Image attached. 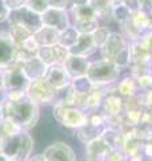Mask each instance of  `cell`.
Masks as SVG:
<instances>
[{"instance_id":"cell-1","label":"cell","mask_w":152,"mask_h":161,"mask_svg":"<svg viewBox=\"0 0 152 161\" xmlns=\"http://www.w3.org/2000/svg\"><path fill=\"white\" fill-rule=\"evenodd\" d=\"M8 99L3 105L4 118L11 119L20 129L28 130L38 124L39 106L25 93H7Z\"/></svg>"},{"instance_id":"cell-2","label":"cell","mask_w":152,"mask_h":161,"mask_svg":"<svg viewBox=\"0 0 152 161\" xmlns=\"http://www.w3.org/2000/svg\"><path fill=\"white\" fill-rule=\"evenodd\" d=\"M99 58L116 63L123 70H128L129 60V42L119 30H112L105 43L99 48Z\"/></svg>"},{"instance_id":"cell-3","label":"cell","mask_w":152,"mask_h":161,"mask_svg":"<svg viewBox=\"0 0 152 161\" xmlns=\"http://www.w3.org/2000/svg\"><path fill=\"white\" fill-rule=\"evenodd\" d=\"M33 149V138L27 130L0 140V152L8 160L28 161Z\"/></svg>"},{"instance_id":"cell-4","label":"cell","mask_w":152,"mask_h":161,"mask_svg":"<svg viewBox=\"0 0 152 161\" xmlns=\"http://www.w3.org/2000/svg\"><path fill=\"white\" fill-rule=\"evenodd\" d=\"M125 70L119 67L116 63L109 62L105 59H91L87 78L92 82V85L99 86H114L121 78Z\"/></svg>"},{"instance_id":"cell-5","label":"cell","mask_w":152,"mask_h":161,"mask_svg":"<svg viewBox=\"0 0 152 161\" xmlns=\"http://www.w3.org/2000/svg\"><path fill=\"white\" fill-rule=\"evenodd\" d=\"M119 31L127 38L128 42L140 40L147 32L152 31V15L144 11H136L131 14L129 19L121 26H119Z\"/></svg>"},{"instance_id":"cell-6","label":"cell","mask_w":152,"mask_h":161,"mask_svg":"<svg viewBox=\"0 0 152 161\" xmlns=\"http://www.w3.org/2000/svg\"><path fill=\"white\" fill-rule=\"evenodd\" d=\"M53 118L65 128L78 130L87 124L88 113L67 102H58L53 105Z\"/></svg>"},{"instance_id":"cell-7","label":"cell","mask_w":152,"mask_h":161,"mask_svg":"<svg viewBox=\"0 0 152 161\" xmlns=\"http://www.w3.org/2000/svg\"><path fill=\"white\" fill-rule=\"evenodd\" d=\"M71 26H73L79 34H92L100 26L98 14L89 4L78 6L68 9Z\"/></svg>"},{"instance_id":"cell-8","label":"cell","mask_w":152,"mask_h":161,"mask_svg":"<svg viewBox=\"0 0 152 161\" xmlns=\"http://www.w3.org/2000/svg\"><path fill=\"white\" fill-rule=\"evenodd\" d=\"M29 80L24 74L22 63L13 62L4 69V90L7 93H25Z\"/></svg>"},{"instance_id":"cell-9","label":"cell","mask_w":152,"mask_h":161,"mask_svg":"<svg viewBox=\"0 0 152 161\" xmlns=\"http://www.w3.org/2000/svg\"><path fill=\"white\" fill-rule=\"evenodd\" d=\"M25 94H27V97L31 101H33L38 106H42V105H53L55 103L56 90L51 86L44 78H39V79H35V80L29 82L27 90H25Z\"/></svg>"},{"instance_id":"cell-10","label":"cell","mask_w":152,"mask_h":161,"mask_svg":"<svg viewBox=\"0 0 152 161\" xmlns=\"http://www.w3.org/2000/svg\"><path fill=\"white\" fill-rule=\"evenodd\" d=\"M8 23L22 26L25 30H28L31 34H35L38 30H40L43 27L42 15L33 12L32 9H29L27 6L11 11L9 18H8Z\"/></svg>"},{"instance_id":"cell-11","label":"cell","mask_w":152,"mask_h":161,"mask_svg":"<svg viewBox=\"0 0 152 161\" xmlns=\"http://www.w3.org/2000/svg\"><path fill=\"white\" fill-rule=\"evenodd\" d=\"M43 26L56 30L58 32H63L65 28L71 26V19L68 9H56V8H48L42 15Z\"/></svg>"},{"instance_id":"cell-12","label":"cell","mask_w":152,"mask_h":161,"mask_svg":"<svg viewBox=\"0 0 152 161\" xmlns=\"http://www.w3.org/2000/svg\"><path fill=\"white\" fill-rule=\"evenodd\" d=\"M43 156L47 161H78L73 149L64 141H55L48 145Z\"/></svg>"},{"instance_id":"cell-13","label":"cell","mask_w":152,"mask_h":161,"mask_svg":"<svg viewBox=\"0 0 152 161\" xmlns=\"http://www.w3.org/2000/svg\"><path fill=\"white\" fill-rule=\"evenodd\" d=\"M43 78L47 80L55 90H62V89L68 87L71 82H72V78L69 77V74L67 73V70H65L63 64H52V66H48Z\"/></svg>"},{"instance_id":"cell-14","label":"cell","mask_w":152,"mask_h":161,"mask_svg":"<svg viewBox=\"0 0 152 161\" xmlns=\"http://www.w3.org/2000/svg\"><path fill=\"white\" fill-rule=\"evenodd\" d=\"M124 110H125V99L119 97L114 90L104 97L103 105L100 108V112L104 114L105 118L119 117V115L123 114Z\"/></svg>"},{"instance_id":"cell-15","label":"cell","mask_w":152,"mask_h":161,"mask_svg":"<svg viewBox=\"0 0 152 161\" xmlns=\"http://www.w3.org/2000/svg\"><path fill=\"white\" fill-rule=\"evenodd\" d=\"M16 46L7 31H0V69L4 70L15 62Z\"/></svg>"},{"instance_id":"cell-16","label":"cell","mask_w":152,"mask_h":161,"mask_svg":"<svg viewBox=\"0 0 152 161\" xmlns=\"http://www.w3.org/2000/svg\"><path fill=\"white\" fill-rule=\"evenodd\" d=\"M98 53H99V48L96 47V44L94 42L92 34H80L78 43L69 50L71 55H78V57H83L88 59H91Z\"/></svg>"},{"instance_id":"cell-17","label":"cell","mask_w":152,"mask_h":161,"mask_svg":"<svg viewBox=\"0 0 152 161\" xmlns=\"http://www.w3.org/2000/svg\"><path fill=\"white\" fill-rule=\"evenodd\" d=\"M114 92L123 99H129L135 97L136 94H139L140 90L138 87V83H136L135 78L131 77L128 73H124L121 75V78L115 83Z\"/></svg>"},{"instance_id":"cell-18","label":"cell","mask_w":152,"mask_h":161,"mask_svg":"<svg viewBox=\"0 0 152 161\" xmlns=\"http://www.w3.org/2000/svg\"><path fill=\"white\" fill-rule=\"evenodd\" d=\"M89 63H91V59L88 58L78 57V55H69L63 66L67 70L69 77L75 79V78H80V77H85L87 75Z\"/></svg>"},{"instance_id":"cell-19","label":"cell","mask_w":152,"mask_h":161,"mask_svg":"<svg viewBox=\"0 0 152 161\" xmlns=\"http://www.w3.org/2000/svg\"><path fill=\"white\" fill-rule=\"evenodd\" d=\"M152 55L145 48L141 40H134L129 42V60L131 64H143L149 63ZM129 64V66H131Z\"/></svg>"},{"instance_id":"cell-20","label":"cell","mask_w":152,"mask_h":161,"mask_svg":"<svg viewBox=\"0 0 152 161\" xmlns=\"http://www.w3.org/2000/svg\"><path fill=\"white\" fill-rule=\"evenodd\" d=\"M22 67H23L24 74L27 75V78L29 80L43 78L44 74H45V70H47V66H45L36 55L32 57V58H29L28 60H25V62H23Z\"/></svg>"},{"instance_id":"cell-21","label":"cell","mask_w":152,"mask_h":161,"mask_svg":"<svg viewBox=\"0 0 152 161\" xmlns=\"http://www.w3.org/2000/svg\"><path fill=\"white\" fill-rule=\"evenodd\" d=\"M112 148L103 137L92 140L85 144V157L87 158H104L108 150Z\"/></svg>"},{"instance_id":"cell-22","label":"cell","mask_w":152,"mask_h":161,"mask_svg":"<svg viewBox=\"0 0 152 161\" xmlns=\"http://www.w3.org/2000/svg\"><path fill=\"white\" fill-rule=\"evenodd\" d=\"M35 40L38 42V44L40 47L44 46H53V44L59 43V38H60V32H58L56 30L49 28L43 26L40 30H38L36 32L33 34Z\"/></svg>"},{"instance_id":"cell-23","label":"cell","mask_w":152,"mask_h":161,"mask_svg":"<svg viewBox=\"0 0 152 161\" xmlns=\"http://www.w3.org/2000/svg\"><path fill=\"white\" fill-rule=\"evenodd\" d=\"M8 35L11 36L12 42L15 43L16 47H20L22 44L27 40L28 38H31L33 34H31L28 30H25L22 26H18V24H9V28H8Z\"/></svg>"},{"instance_id":"cell-24","label":"cell","mask_w":152,"mask_h":161,"mask_svg":"<svg viewBox=\"0 0 152 161\" xmlns=\"http://www.w3.org/2000/svg\"><path fill=\"white\" fill-rule=\"evenodd\" d=\"M80 34L73 26H69L68 28H65L63 32H60V38H59V44L65 48L71 50L79 40Z\"/></svg>"},{"instance_id":"cell-25","label":"cell","mask_w":152,"mask_h":161,"mask_svg":"<svg viewBox=\"0 0 152 161\" xmlns=\"http://www.w3.org/2000/svg\"><path fill=\"white\" fill-rule=\"evenodd\" d=\"M69 87H71V90H72L73 93L83 94V95H89L91 92H92V89H94V85L87 78V75H85V77H80V78L72 79Z\"/></svg>"},{"instance_id":"cell-26","label":"cell","mask_w":152,"mask_h":161,"mask_svg":"<svg viewBox=\"0 0 152 161\" xmlns=\"http://www.w3.org/2000/svg\"><path fill=\"white\" fill-rule=\"evenodd\" d=\"M131 16V12L127 9L121 3H116L114 8H112V19L116 26H121L123 23H125L127 20L129 19Z\"/></svg>"},{"instance_id":"cell-27","label":"cell","mask_w":152,"mask_h":161,"mask_svg":"<svg viewBox=\"0 0 152 161\" xmlns=\"http://www.w3.org/2000/svg\"><path fill=\"white\" fill-rule=\"evenodd\" d=\"M22 130H23V129H20L16 124L12 122L11 119L4 118L2 122H0V140L6 138V137H8V136L20 133Z\"/></svg>"},{"instance_id":"cell-28","label":"cell","mask_w":152,"mask_h":161,"mask_svg":"<svg viewBox=\"0 0 152 161\" xmlns=\"http://www.w3.org/2000/svg\"><path fill=\"white\" fill-rule=\"evenodd\" d=\"M112 31L108 26H103V24H100V26L95 30L92 32V38H94V42L96 44V47L100 48L103 44L105 43V40L108 39V35L109 32Z\"/></svg>"},{"instance_id":"cell-29","label":"cell","mask_w":152,"mask_h":161,"mask_svg":"<svg viewBox=\"0 0 152 161\" xmlns=\"http://www.w3.org/2000/svg\"><path fill=\"white\" fill-rule=\"evenodd\" d=\"M25 6L39 15H43L49 8L48 0H27V4H25Z\"/></svg>"},{"instance_id":"cell-30","label":"cell","mask_w":152,"mask_h":161,"mask_svg":"<svg viewBox=\"0 0 152 161\" xmlns=\"http://www.w3.org/2000/svg\"><path fill=\"white\" fill-rule=\"evenodd\" d=\"M104 161H128L125 153L121 149L118 148H111L107 154L104 156Z\"/></svg>"},{"instance_id":"cell-31","label":"cell","mask_w":152,"mask_h":161,"mask_svg":"<svg viewBox=\"0 0 152 161\" xmlns=\"http://www.w3.org/2000/svg\"><path fill=\"white\" fill-rule=\"evenodd\" d=\"M135 80H136V83H138V87L141 93L151 92L152 90V74L143 75V77H140Z\"/></svg>"},{"instance_id":"cell-32","label":"cell","mask_w":152,"mask_h":161,"mask_svg":"<svg viewBox=\"0 0 152 161\" xmlns=\"http://www.w3.org/2000/svg\"><path fill=\"white\" fill-rule=\"evenodd\" d=\"M143 156L145 161H152V133L143 140Z\"/></svg>"},{"instance_id":"cell-33","label":"cell","mask_w":152,"mask_h":161,"mask_svg":"<svg viewBox=\"0 0 152 161\" xmlns=\"http://www.w3.org/2000/svg\"><path fill=\"white\" fill-rule=\"evenodd\" d=\"M119 3L123 4L131 14L140 11V0H120Z\"/></svg>"},{"instance_id":"cell-34","label":"cell","mask_w":152,"mask_h":161,"mask_svg":"<svg viewBox=\"0 0 152 161\" xmlns=\"http://www.w3.org/2000/svg\"><path fill=\"white\" fill-rule=\"evenodd\" d=\"M9 14H11V9L8 8L6 2H4V0H0V23L8 22Z\"/></svg>"},{"instance_id":"cell-35","label":"cell","mask_w":152,"mask_h":161,"mask_svg":"<svg viewBox=\"0 0 152 161\" xmlns=\"http://www.w3.org/2000/svg\"><path fill=\"white\" fill-rule=\"evenodd\" d=\"M49 8L68 9V0H48Z\"/></svg>"},{"instance_id":"cell-36","label":"cell","mask_w":152,"mask_h":161,"mask_svg":"<svg viewBox=\"0 0 152 161\" xmlns=\"http://www.w3.org/2000/svg\"><path fill=\"white\" fill-rule=\"evenodd\" d=\"M4 2H6V4L8 6V8L11 9V11H13V9H19V8H22L27 4V0H4Z\"/></svg>"},{"instance_id":"cell-37","label":"cell","mask_w":152,"mask_h":161,"mask_svg":"<svg viewBox=\"0 0 152 161\" xmlns=\"http://www.w3.org/2000/svg\"><path fill=\"white\" fill-rule=\"evenodd\" d=\"M140 40L143 42V44L145 46V48L148 50L149 54L152 55V31H151V32H147Z\"/></svg>"},{"instance_id":"cell-38","label":"cell","mask_w":152,"mask_h":161,"mask_svg":"<svg viewBox=\"0 0 152 161\" xmlns=\"http://www.w3.org/2000/svg\"><path fill=\"white\" fill-rule=\"evenodd\" d=\"M143 103L147 109L152 110V90L151 92H145L143 93Z\"/></svg>"},{"instance_id":"cell-39","label":"cell","mask_w":152,"mask_h":161,"mask_svg":"<svg viewBox=\"0 0 152 161\" xmlns=\"http://www.w3.org/2000/svg\"><path fill=\"white\" fill-rule=\"evenodd\" d=\"M84 4H88V0H68V9L78 6H84Z\"/></svg>"},{"instance_id":"cell-40","label":"cell","mask_w":152,"mask_h":161,"mask_svg":"<svg viewBox=\"0 0 152 161\" xmlns=\"http://www.w3.org/2000/svg\"><path fill=\"white\" fill-rule=\"evenodd\" d=\"M28 161H47V160L44 158L43 154H35V156H31L28 158Z\"/></svg>"},{"instance_id":"cell-41","label":"cell","mask_w":152,"mask_h":161,"mask_svg":"<svg viewBox=\"0 0 152 161\" xmlns=\"http://www.w3.org/2000/svg\"><path fill=\"white\" fill-rule=\"evenodd\" d=\"M0 89H4V70L0 69Z\"/></svg>"},{"instance_id":"cell-42","label":"cell","mask_w":152,"mask_h":161,"mask_svg":"<svg viewBox=\"0 0 152 161\" xmlns=\"http://www.w3.org/2000/svg\"><path fill=\"white\" fill-rule=\"evenodd\" d=\"M4 119V112H3V106H0V122Z\"/></svg>"},{"instance_id":"cell-43","label":"cell","mask_w":152,"mask_h":161,"mask_svg":"<svg viewBox=\"0 0 152 161\" xmlns=\"http://www.w3.org/2000/svg\"><path fill=\"white\" fill-rule=\"evenodd\" d=\"M0 161H9V160L6 157V156H3L2 152H0Z\"/></svg>"},{"instance_id":"cell-44","label":"cell","mask_w":152,"mask_h":161,"mask_svg":"<svg viewBox=\"0 0 152 161\" xmlns=\"http://www.w3.org/2000/svg\"><path fill=\"white\" fill-rule=\"evenodd\" d=\"M87 161H104V158H87Z\"/></svg>"},{"instance_id":"cell-45","label":"cell","mask_w":152,"mask_h":161,"mask_svg":"<svg viewBox=\"0 0 152 161\" xmlns=\"http://www.w3.org/2000/svg\"><path fill=\"white\" fill-rule=\"evenodd\" d=\"M149 64H151V69H152V58H151V62H149Z\"/></svg>"},{"instance_id":"cell-46","label":"cell","mask_w":152,"mask_h":161,"mask_svg":"<svg viewBox=\"0 0 152 161\" xmlns=\"http://www.w3.org/2000/svg\"><path fill=\"white\" fill-rule=\"evenodd\" d=\"M115 2H116V3H119V2H120V0H115Z\"/></svg>"},{"instance_id":"cell-47","label":"cell","mask_w":152,"mask_h":161,"mask_svg":"<svg viewBox=\"0 0 152 161\" xmlns=\"http://www.w3.org/2000/svg\"><path fill=\"white\" fill-rule=\"evenodd\" d=\"M9 161H15V160H9Z\"/></svg>"}]
</instances>
